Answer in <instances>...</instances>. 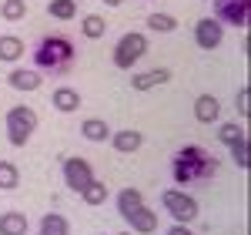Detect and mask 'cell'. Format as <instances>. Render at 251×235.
<instances>
[{"mask_svg": "<svg viewBox=\"0 0 251 235\" xmlns=\"http://www.w3.org/2000/svg\"><path fill=\"white\" fill-rule=\"evenodd\" d=\"M40 235H71V225H67V218H64V215L50 212V215L40 218Z\"/></svg>", "mask_w": 251, "mask_h": 235, "instance_id": "20", "label": "cell"}, {"mask_svg": "<svg viewBox=\"0 0 251 235\" xmlns=\"http://www.w3.org/2000/svg\"><path fill=\"white\" fill-rule=\"evenodd\" d=\"M141 131H131V128H124V131H117V135H111V145H114L121 155H131V151H137L141 148Z\"/></svg>", "mask_w": 251, "mask_h": 235, "instance_id": "13", "label": "cell"}, {"mask_svg": "<svg viewBox=\"0 0 251 235\" xmlns=\"http://www.w3.org/2000/svg\"><path fill=\"white\" fill-rule=\"evenodd\" d=\"M80 135L87 138V141H104V138H111V128H107L104 118H87L80 124Z\"/></svg>", "mask_w": 251, "mask_h": 235, "instance_id": "17", "label": "cell"}, {"mask_svg": "<svg viewBox=\"0 0 251 235\" xmlns=\"http://www.w3.org/2000/svg\"><path fill=\"white\" fill-rule=\"evenodd\" d=\"M104 30H107V24H104L100 14H87V17L80 20V34H84L87 40H100V37H104Z\"/></svg>", "mask_w": 251, "mask_h": 235, "instance_id": "21", "label": "cell"}, {"mask_svg": "<svg viewBox=\"0 0 251 235\" xmlns=\"http://www.w3.org/2000/svg\"><path fill=\"white\" fill-rule=\"evenodd\" d=\"M171 172H174V181H177V185L208 181V178H214V172H218V158L208 155L201 145H188V148H181V151L174 155Z\"/></svg>", "mask_w": 251, "mask_h": 235, "instance_id": "1", "label": "cell"}, {"mask_svg": "<svg viewBox=\"0 0 251 235\" xmlns=\"http://www.w3.org/2000/svg\"><path fill=\"white\" fill-rule=\"evenodd\" d=\"M194 118H198L201 124H211V121H218V118H221V104H218V98H211V94H201V98L194 101Z\"/></svg>", "mask_w": 251, "mask_h": 235, "instance_id": "10", "label": "cell"}, {"mask_svg": "<svg viewBox=\"0 0 251 235\" xmlns=\"http://www.w3.org/2000/svg\"><path fill=\"white\" fill-rule=\"evenodd\" d=\"M161 202H164L168 215H171L174 222H181V225H188V222L198 218V202H194L191 195H184V192H177V188H168V192L161 195Z\"/></svg>", "mask_w": 251, "mask_h": 235, "instance_id": "5", "label": "cell"}, {"mask_svg": "<svg viewBox=\"0 0 251 235\" xmlns=\"http://www.w3.org/2000/svg\"><path fill=\"white\" fill-rule=\"evenodd\" d=\"M104 3H107V7H121L124 0H104Z\"/></svg>", "mask_w": 251, "mask_h": 235, "instance_id": "30", "label": "cell"}, {"mask_svg": "<svg viewBox=\"0 0 251 235\" xmlns=\"http://www.w3.org/2000/svg\"><path fill=\"white\" fill-rule=\"evenodd\" d=\"M20 181V172L14 161H0V192H14Z\"/></svg>", "mask_w": 251, "mask_h": 235, "instance_id": "23", "label": "cell"}, {"mask_svg": "<svg viewBox=\"0 0 251 235\" xmlns=\"http://www.w3.org/2000/svg\"><path fill=\"white\" fill-rule=\"evenodd\" d=\"M74 44L64 37V34H50V37H40V44L34 47V64L47 74H67L74 67Z\"/></svg>", "mask_w": 251, "mask_h": 235, "instance_id": "2", "label": "cell"}, {"mask_svg": "<svg viewBox=\"0 0 251 235\" xmlns=\"http://www.w3.org/2000/svg\"><path fill=\"white\" fill-rule=\"evenodd\" d=\"M80 198H84V205L97 208V205H104V202H107V185H104V181H97V178H91V181L80 188Z\"/></svg>", "mask_w": 251, "mask_h": 235, "instance_id": "15", "label": "cell"}, {"mask_svg": "<svg viewBox=\"0 0 251 235\" xmlns=\"http://www.w3.org/2000/svg\"><path fill=\"white\" fill-rule=\"evenodd\" d=\"M144 205V195L137 192V188H124L121 195H117V212H121V218H127L134 208H141Z\"/></svg>", "mask_w": 251, "mask_h": 235, "instance_id": "18", "label": "cell"}, {"mask_svg": "<svg viewBox=\"0 0 251 235\" xmlns=\"http://www.w3.org/2000/svg\"><path fill=\"white\" fill-rule=\"evenodd\" d=\"M148 54V37L144 34H124V37L117 40V47H114V64L121 67V71H127V67H134L137 60Z\"/></svg>", "mask_w": 251, "mask_h": 235, "instance_id": "4", "label": "cell"}, {"mask_svg": "<svg viewBox=\"0 0 251 235\" xmlns=\"http://www.w3.org/2000/svg\"><path fill=\"white\" fill-rule=\"evenodd\" d=\"M218 141L231 148L238 141H245V128H241V124H221V128H218Z\"/></svg>", "mask_w": 251, "mask_h": 235, "instance_id": "26", "label": "cell"}, {"mask_svg": "<svg viewBox=\"0 0 251 235\" xmlns=\"http://www.w3.org/2000/svg\"><path fill=\"white\" fill-rule=\"evenodd\" d=\"M168 235H194V232L188 229V225H181V222H174L171 229H168Z\"/></svg>", "mask_w": 251, "mask_h": 235, "instance_id": "29", "label": "cell"}, {"mask_svg": "<svg viewBox=\"0 0 251 235\" xmlns=\"http://www.w3.org/2000/svg\"><path fill=\"white\" fill-rule=\"evenodd\" d=\"M91 178H94V172H91V161H84V158H67V161H64V181H67V188L80 192V188H84Z\"/></svg>", "mask_w": 251, "mask_h": 235, "instance_id": "8", "label": "cell"}, {"mask_svg": "<svg viewBox=\"0 0 251 235\" xmlns=\"http://www.w3.org/2000/svg\"><path fill=\"white\" fill-rule=\"evenodd\" d=\"M0 17L10 20V24H14V20H24L27 17V0H3V3H0Z\"/></svg>", "mask_w": 251, "mask_h": 235, "instance_id": "24", "label": "cell"}, {"mask_svg": "<svg viewBox=\"0 0 251 235\" xmlns=\"http://www.w3.org/2000/svg\"><path fill=\"white\" fill-rule=\"evenodd\" d=\"M24 58V40L14 37V34H3L0 37V60H7V64H14V60Z\"/></svg>", "mask_w": 251, "mask_h": 235, "instance_id": "16", "label": "cell"}, {"mask_svg": "<svg viewBox=\"0 0 251 235\" xmlns=\"http://www.w3.org/2000/svg\"><path fill=\"white\" fill-rule=\"evenodd\" d=\"M10 88H17V91H37L40 88V74L37 71H10Z\"/></svg>", "mask_w": 251, "mask_h": 235, "instance_id": "19", "label": "cell"}, {"mask_svg": "<svg viewBox=\"0 0 251 235\" xmlns=\"http://www.w3.org/2000/svg\"><path fill=\"white\" fill-rule=\"evenodd\" d=\"M0 235H27V215L24 212H3L0 215Z\"/></svg>", "mask_w": 251, "mask_h": 235, "instance_id": "14", "label": "cell"}, {"mask_svg": "<svg viewBox=\"0 0 251 235\" xmlns=\"http://www.w3.org/2000/svg\"><path fill=\"white\" fill-rule=\"evenodd\" d=\"M214 14L221 24L231 27H248V14H251V0H214Z\"/></svg>", "mask_w": 251, "mask_h": 235, "instance_id": "6", "label": "cell"}, {"mask_svg": "<svg viewBox=\"0 0 251 235\" xmlns=\"http://www.w3.org/2000/svg\"><path fill=\"white\" fill-rule=\"evenodd\" d=\"M251 108H248V88H241L238 91V115H248Z\"/></svg>", "mask_w": 251, "mask_h": 235, "instance_id": "28", "label": "cell"}, {"mask_svg": "<svg viewBox=\"0 0 251 235\" xmlns=\"http://www.w3.org/2000/svg\"><path fill=\"white\" fill-rule=\"evenodd\" d=\"M37 131V115L34 108H10L7 111V138L10 145H27V138Z\"/></svg>", "mask_w": 251, "mask_h": 235, "instance_id": "3", "label": "cell"}, {"mask_svg": "<svg viewBox=\"0 0 251 235\" xmlns=\"http://www.w3.org/2000/svg\"><path fill=\"white\" fill-rule=\"evenodd\" d=\"M127 222H131V232L134 235H151L157 229V215L151 212V208H144V205L134 208V212L127 215Z\"/></svg>", "mask_w": 251, "mask_h": 235, "instance_id": "9", "label": "cell"}, {"mask_svg": "<svg viewBox=\"0 0 251 235\" xmlns=\"http://www.w3.org/2000/svg\"><path fill=\"white\" fill-rule=\"evenodd\" d=\"M50 101H54V108L64 111V115H71V111H77V108H80V94L74 91V88H67V84H60Z\"/></svg>", "mask_w": 251, "mask_h": 235, "instance_id": "12", "label": "cell"}, {"mask_svg": "<svg viewBox=\"0 0 251 235\" xmlns=\"http://www.w3.org/2000/svg\"><path fill=\"white\" fill-rule=\"evenodd\" d=\"M148 27H151L154 34H171V30H177V20H174L171 14H151V17H148Z\"/></svg>", "mask_w": 251, "mask_h": 235, "instance_id": "25", "label": "cell"}, {"mask_svg": "<svg viewBox=\"0 0 251 235\" xmlns=\"http://www.w3.org/2000/svg\"><path fill=\"white\" fill-rule=\"evenodd\" d=\"M194 40H198L201 51H214V47H221V40H225V27H221V20H214V17L198 20V27H194Z\"/></svg>", "mask_w": 251, "mask_h": 235, "instance_id": "7", "label": "cell"}, {"mask_svg": "<svg viewBox=\"0 0 251 235\" xmlns=\"http://www.w3.org/2000/svg\"><path fill=\"white\" fill-rule=\"evenodd\" d=\"M164 81H171V71H168V67H157V71L134 74V78H131V88H134V91H151V88L164 84Z\"/></svg>", "mask_w": 251, "mask_h": 235, "instance_id": "11", "label": "cell"}, {"mask_svg": "<svg viewBox=\"0 0 251 235\" xmlns=\"http://www.w3.org/2000/svg\"><path fill=\"white\" fill-rule=\"evenodd\" d=\"M47 14L54 20H74L77 17V0H50L47 3Z\"/></svg>", "mask_w": 251, "mask_h": 235, "instance_id": "22", "label": "cell"}, {"mask_svg": "<svg viewBox=\"0 0 251 235\" xmlns=\"http://www.w3.org/2000/svg\"><path fill=\"white\" fill-rule=\"evenodd\" d=\"M231 158H234L238 168H248V138L238 141V145H231Z\"/></svg>", "mask_w": 251, "mask_h": 235, "instance_id": "27", "label": "cell"}, {"mask_svg": "<svg viewBox=\"0 0 251 235\" xmlns=\"http://www.w3.org/2000/svg\"><path fill=\"white\" fill-rule=\"evenodd\" d=\"M117 235H134V232H117Z\"/></svg>", "mask_w": 251, "mask_h": 235, "instance_id": "31", "label": "cell"}]
</instances>
